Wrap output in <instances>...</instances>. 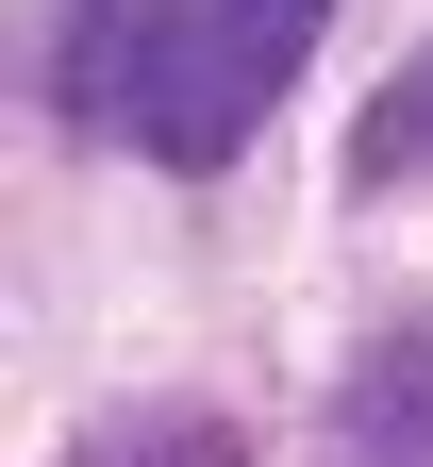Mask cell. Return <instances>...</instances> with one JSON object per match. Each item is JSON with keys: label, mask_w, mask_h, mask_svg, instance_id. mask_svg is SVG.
<instances>
[{"label": "cell", "mask_w": 433, "mask_h": 467, "mask_svg": "<svg viewBox=\"0 0 433 467\" xmlns=\"http://www.w3.org/2000/svg\"><path fill=\"white\" fill-rule=\"evenodd\" d=\"M334 0H67V117L150 167H233Z\"/></svg>", "instance_id": "6da1fadb"}, {"label": "cell", "mask_w": 433, "mask_h": 467, "mask_svg": "<svg viewBox=\"0 0 433 467\" xmlns=\"http://www.w3.org/2000/svg\"><path fill=\"white\" fill-rule=\"evenodd\" d=\"M350 184H366V201H384V184H433V50L384 67V100L350 117Z\"/></svg>", "instance_id": "3957f363"}, {"label": "cell", "mask_w": 433, "mask_h": 467, "mask_svg": "<svg viewBox=\"0 0 433 467\" xmlns=\"http://www.w3.org/2000/svg\"><path fill=\"white\" fill-rule=\"evenodd\" d=\"M334 451H350V467H433V317H400V334L350 368Z\"/></svg>", "instance_id": "7a4b0ae2"}, {"label": "cell", "mask_w": 433, "mask_h": 467, "mask_svg": "<svg viewBox=\"0 0 433 467\" xmlns=\"http://www.w3.org/2000/svg\"><path fill=\"white\" fill-rule=\"evenodd\" d=\"M67 467H251V451H233V418H201V400H134V418H100Z\"/></svg>", "instance_id": "277c9868"}]
</instances>
